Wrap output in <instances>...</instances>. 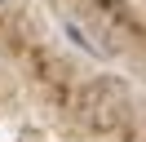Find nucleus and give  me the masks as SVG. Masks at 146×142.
Here are the masks:
<instances>
[{
    "label": "nucleus",
    "mask_w": 146,
    "mask_h": 142,
    "mask_svg": "<svg viewBox=\"0 0 146 142\" xmlns=\"http://www.w3.org/2000/svg\"><path fill=\"white\" fill-rule=\"evenodd\" d=\"M80 115H84L89 129H115L128 115V89L119 84V80H111V76L93 80L80 93Z\"/></svg>",
    "instance_id": "nucleus-1"
},
{
    "label": "nucleus",
    "mask_w": 146,
    "mask_h": 142,
    "mask_svg": "<svg viewBox=\"0 0 146 142\" xmlns=\"http://www.w3.org/2000/svg\"><path fill=\"white\" fill-rule=\"evenodd\" d=\"M5 5H9V0H0V9H5Z\"/></svg>",
    "instance_id": "nucleus-2"
}]
</instances>
